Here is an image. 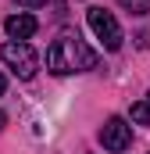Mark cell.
Instances as JSON below:
<instances>
[{
    "label": "cell",
    "instance_id": "8",
    "mask_svg": "<svg viewBox=\"0 0 150 154\" xmlns=\"http://www.w3.org/2000/svg\"><path fill=\"white\" fill-rule=\"evenodd\" d=\"M18 4H22V7H39L43 0H18Z\"/></svg>",
    "mask_w": 150,
    "mask_h": 154
},
{
    "label": "cell",
    "instance_id": "7",
    "mask_svg": "<svg viewBox=\"0 0 150 154\" xmlns=\"http://www.w3.org/2000/svg\"><path fill=\"white\" fill-rule=\"evenodd\" d=\"M118 4L132 14H150V0H118Z\"/></svg>",
    "mask_w": 150,
    "mask_h": 154
},
{
    "label": "cell",
    "instance_id": "9",
    "mask_svg": "<svg viewBox=\"0 0 150 154\" xmlns=\"http://www.w3.org/2000/svg\"><path fill=\"white\" fill-rule=\"evenodd\" d=\"M4 90H7V79H4V75H0V97H4Z\"/></svg>",
    "mask_w": 150,
    "mask_h": 154
},
{
    "label": "cell",
    "instance_id": "5",
    "mask_svg": "<svg viewBox=\"0 0 150 154\" xmlns=\"http://www.w3.org/2000/svg\"><path fill=\"white\" fill-rule=\"evenodd\" d=\"M4 29H7V36H11V39H25V43H29V36H36L39 22L32 18V14L22 11V14H11V18L4 22Z\"/></svg>",
    "mask_w": 150,
    "mask_h": 154
},
{
    "label": "cell",
    "instance_id": "3",
    "mask_svg": "<svg viewBox=\"0 0 150 154\" xmlns=\"http://www.w3.org/2000/svg\"><path fill=\"white\" fill-rule=\"evenodd\" d=\"M86 22H89L93 36L104 43V50H118V47H122V25H118V18H114L111 11L89 7V11H86Z\"/></svg>",
    "mask_w": 150,
    "mask_h": 154
},
{
    "label": "cell",
    "instance_id": "10",
    "mask_svg": "<svg viewBox=\"0 0 150 154\" xmlns=\"http://www.w3.org/2000/svg\"><path fill=\"white\" fill-rule=\"evenodd\" d=\"M4 125H7V115H4V111H0V129H4Z\"/></svg>",
    "mask_w": 150,
    "mask_h": 154
},
{
    "label": "cell",
    "instance_id": "1",
    "mask_svg": "<svg viewBox=\"0 0 150 154\" xmlns=\"http://www.w3.org/2000/svg\"><path fill=\"white\" fill-rule=\"evenodd\" d=\"M100 65V54L97 50H89L82 39L75 36V32H64V36H57L50 43V50H46V68L54 72V75H72V72H93Z\"/></svg>",
    "mask_w": 150,
    "mask_h": 154
},
{
    "label": "cell",
    "instance_id": "4",
    "mask_svg": "<svg viewBox=\"0 0 150 154\" xmlns=\"http://www.w3.org/2000/svg\"><path fill=\"white\" fill-rule=\"evenodd\" d=\"M100 143L107 147V151H114V154H122L129 143H132V125L125 122V118H118V115H111L104 125H100Z\"/></svg>",
    "mask_w": 150,
    "mask_h": 154
},
{
    "label": "cell",
    "instance_id": "6",
    "mask_svg": "<svg viewBox=\"0 0 150 154\" xmlns=\"http://www.w3.org/2000/svg\"><path fill=\"white\" fill-rule=\"evenodd\" d=\"M132 122H136V125H150V93L143 100L132 104Z\"/></svg>",
    "mask_w": 150,
    "mask_h": 154
},
{
    "label": "cell",
    "instance_id": "2",
    "mask_svg": "<svg viewBox=\"0 0 150 154\" xmlns=\"http://www.w3.org/2000/svg\"><path fill=\"white\" fill-rule=\"evenodd\" d=\"M0 57H4V65H7L18 79H32V75H36V68H39L36 50H32L25 39H7V43L0 47Z\"/></svg>",
    "mask_w": 150,
    "mask_h": 154
}]
</instances>
